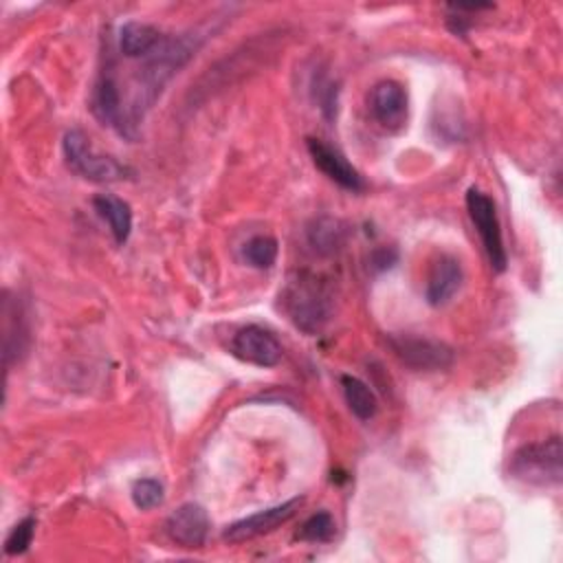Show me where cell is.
<instances>
[{"label": "cell", "instance_id": "obj_1", "mask_svg": "<svg viewBox=\"0 0 563 563\" xmlns=\"http://www.w3.org/2000/svg\"><path fill=\"white\" fill-rule=\"evenodd\" d=\"M202 37L198 33H180V35H163L158 46L143 57L145 64L136 75V88L132 90L128 103V125L130 132L136 128L139 119H143L145 110L152 108L165 84L183 68L189 57L198 51ZM134 134V132H132Z\"/></svg>", "mask_w": 563, "mask_h": 563}, {"label": "cell", "instance_id": "obj_2", "mask_svg": "<svg viewBox=\"0 0 563 563\" xmlns=\"http://www.w3.org/2000/svg\"><path fill=\"white\" fill-rule=\"evenodd\" d=\"M279 299L290 321L308 334L319 332L332 314V292L328 284L310 271L295 273Z\"/></svg>", "mask_w": 563, "mask_h": 563}, {"label": "cell", "instance_id": "obj_3", "mask_svg": "<svg viewBox=\"0 0 563 563\" xmlns=\"http://www.w3.org/2000/svg\"><path fill=\"white\" fill-rule=\"evenodd\" d=\"M510 473L532 486H559L563 477L561 438L552 435L519 446L510 457Z\"/></svg>", "mask_w": 563, "mask_h": 563}, {"label": "cell", "instance_id": "obj_4", "mask_svg": "<svg viewBox=\"0 0 563 563\" xmlns=\"http://www.w3.org/2000/svg\"><path fill=\"white\" fill-rule=\"evenodd\" d=\"M64 158L68 167L86 180L117 183L132 174V169L112 156L97 154L81 130H68L64 134Z\"/></svg>", "mask_w": 563, "mask_h": 563}, {"label": "cell", "instance_id": "obj_5", "mask_svg": "<svg viewBox=\"0 0 563 563\" xmlns=\"http://www.w3.org/2000/svg\"><path fill=\"white\" fill-rule=\"evenodd\" d=\"M466 209H468V216H471L479 238H482V244H484V251L488 255L493 271L501 273L508 264V255H506V246L501 240V227H499L497 207H495L493 198L486 196L484 191H479L477 187H471L466 191Z\"/></svg>", "mask_w": 563, "mask_h": 563}, {"label": "cell", "instance_id": "obj_6", "mask_svg": "<svg viewBox=\"0 0 563 563\" xmlns=\"http://www.w3.org/2000/svg\"><path fill=\"white\" fill-rule=\"evenodd\" d=\"M387 345L400 363L418 372H438L453 363V350L438 339L416 334H387Z\"/></svg>", "mask_w": 563, "mask_h": 563}, {"label": "cell", "instance_id": "obj_7", "mask_svg": "<svg viewBox=\"0 0 563 563\" xmlns=\"http://www.w3.org/2000/svg\"><path fill=\"white\" fill-rule=\"evenodd\" d=\"M231 352L244 363L257 367H273L282 361L284 350L273 332L262 325H244L233 334Z\"/></svg>", "mask_w": 563, "mask_h": 563}, {"label": "cell", "instance_id": "obj_8", "mask_svg": "<svg viewBox=\"0 0 563 563\" xmlns=\"http://www.w3.org/2000/svg\"><path fill=\"white\" fill-rule=\"evenodd\" d=\"M301 504H303V497H292V499H288L284 504H277V506H271V508L260 510L255 515H249V517L231 523L222 532V537L229 543H242V541H251L255 537L268 534L275 528H279L282 523H286L299 510Z\"/></svg>", "mask_w": 563, "mask_h": 563}, {"label": "cell", "instance_id": "obj_9", "mask_svg": "<svg viewBox=\"0 0 563 563\" xmlns=\"http://www.w3.org/2000/svg\"><path fill=\"white\" fill-rule=\"evenodd\" d=\"M369 110L387 132H400L407 123V92L394 79H383L372 88Z\"/></svg>", "mask_w": 563, "mask_h": 563}, {"label": "cell", "instance_id": "obj_10", "mask_svg": "<svg viewBox=\"0 0 563 563\" xmlns=\"http://www.w3.org/2000/svg\"><path fill=\"white\" fill-rule=\"evenodd\" d=\"M306 145H308V152H310L312 163H314L332 183H336L339 187H343V189H347V191H363V189H365L363 176L347 163V158H345L339 150H334L332 145H328L325 141L314 139V136H308V139H306Z\"/></svg>", "mask_w": 563, "mask_h": 563}, {"label": "cell", "instance_id": "obj_11", "mask_svg": "<svg viewBox=\"0 0 563 563\" xmlns=\"http://www.w3.org/2000/svg\"><path fill=\"white\" fill-rule=\"evenodd\" d=\"M165 532L183 548H200L209 534V515L200 504L187 501L167 517Z\"/></svg>", "mask_w": 563, "mask_h": 563}, {"label": "cell", "instance_id": "obj_12", "mask_svg": "<svg viewBox=\"0 0 563 563\" xmlns=\"http://www.w3.org/2000/svg\"><path fill=\"white\" fill-rule=\"evenodd\" d=\"M464 279L462 273V264L457 257L453 255H440L427 277V288H424V297L431 306H444L446 301H451V297L460 290Z\"/></svg>", "mask_w": 563, "mask_h": 563}, {"label": "cell", "instance_id": "obj_13", "mask_svg": "<svg viewBox=\"0 0 563 563\" xmlns=\"http://www.w3.org/2000/svg\"><path fill=\"white\" fill-rule=\"evenodd\" d=\"M161 40H163L161 31L145 22L130 20L119 29V51L130 59L147 57L158 46Z\"/></svg>", "mask_w": 563, "mask_h": 563}, {"label": "cell", "instance_id": "obj_14", "mask_svg": "<svg viewBox=\"0 0 563 563\" xmlns=\"http://www.w3.org/2000/svg\"><path fill=\"white\" fill-rule=\"evenodd\" d=\"M97 213L108 222L114 242L125 244L130 233H132V209L125 200L112 196V194H99L92 200Z\"/></svg>", "mask_w": 563, "mask_h": 563}, {"label": "cell", "instance_id": "obj_15", "mask_svg": "<svg viewBox=\"0 0 563 563\" xmlns=\"http://www.w3.org/2000/svg\"><path fill=\"white\" fill-rule=\"evenodd\" d=\"M341 387H343V396L345 402L350 407V411L358 418V420H372L378 411V402L374 391L367 387V383H363L356 376L343 374L341 376Z\"/></svg>", "mask_w": 563, "mask_h": 563}, {"label": "cell", "instance_id": "obj_16", "mask_svg": "<svg viewBox=\"0 0 563 563\" xmlns=\"http://www.w3.org/2000/svg\"><path fill=\"white\" fill-rule=\"evenodd\" d=\"M345 238V229L339 220L334 218H317L310 227H308V242L310 246L321 253V255H332L334 251L341 249Z\"/></svg>", "mask_w": 563, "mask_h": 563}, {"label": "cell", "instance_id": "obj_17", "mask_svg": "<svg viewBox=\"0 0 563 563\" xmlns=\"http://www.w3.org/2000/svg\"><path fill=\"white\" fill-rule=\"evenodd\" d=\"M242 257L255 268H271L277 260V240L271 235H253L242 246Z\"/></svg>", "mask_w": 563, "mask_h": 563}, {"label": "cell", "instance_id": "obj_18", "mask_svg": "<svg viewBox=\"0 0 563 563\" xmlns=\"http://www.w3.org/2000/svg\"><path fill=\"white\" fill-rule=\"evenodd\" d=\"M336 532V526H334V519L330 512L321 510V512H314L312 517H308L299 532H297V539L301 541H310V543H328Z\"/></svg>", "mask_w": 563, "mask_h": 563}, {"label": "cell", "instance_id": "obj_19", "mask_svg": "<svg viewBox=\"0 0 563 563\" xmlns=\"http://www.w3.org/2000/svg\"><path fill=\"white\" fill-rule=\"evenodd\" d=\"M132 504L139 508V510H150V508H156L163 504L165 499V488L158 479L154 477H141L132 484Z\"/></svg>", "mask_w": 563, "mask_h": 563}, {"label": "cell", "instance_id": "obj_20", "mask_svg": "<svg viewBox=\"0 0 563 563\" xmlns=\"http://www.w3.org/2000/svg\"><path fill=\"white\" fill-rule=\"evenodd\" d=\"M33 532H35V519L33 517H24L20 523L13 526V530L4 539V554L7 556L24 554L29 550L31 541H33Z\"/></svg>", "mask_w": 563, "mask_h": 563}, {"label": "cell", "instance_id": "obj_21", "mask_svg": "<svg viewBox=\"0 0 563 563\" xmlns=\"http://www.w3.org/2000/svg\"><path fill=\"white\" fill-rule=\"evenodd\" d=\"M372 262L376 268H389L396 262V251L394 249H378L372 255Z\"/></svg>", "mask_w": 563, "mask_h": 563}]
</instances>
